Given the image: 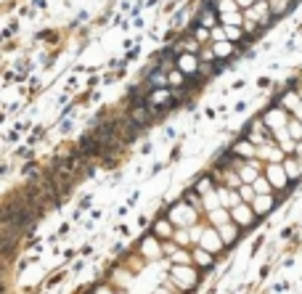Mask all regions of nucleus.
I'll return each mask as SVG.
<instances>
[{
    "label": "nucleus",
    "instance_id": "obj_1",
    "mask_svg": "<svg viewBox=\"0 0 302 294\" xmlns=\"http://www.w3.org/2000/svg\"><path fill=\"white\" fill-rule=\"evenodd\" d=\"M265 125L273 130V135L281 133V130H286L289 127V119H286V112L284 109H270V112L265 114Z\"/></svg>",
    "mask_w": 302,
    "mask_h": 294
},
{
    "label": "nucleus",
    "instance_id": "obj_2",
    "mask_svg": "<svg viewBox=\"0 0 302 294\" xmlns=\"http://www.w3.org/2000/svg\"><path fill=\"white\" fill-rule=\"evenodd\" d=\"M265 178L270 180V186H273V188H284L286 183H289V172L284 170V164H268Z\"/></svg>",
    "mask_w": 302,
    "mask_h": 294
},
{
    "label": "nucleus",
    "instance_id": "obj_3",
    "mask_svg": "<svg viewBox=\"0 0 302 294\" xmlns=\"http://www.w3.org/2000/svg\"><path fill=\"white\" fill-rule=\"evenodd\" d=\"M254 209L252 207H247V204H236L233 209H231V220L236 225H252L254 223Z\"/></svg>",
    "mask_w": 302,
    "mask_h": 294
},
{
    "label": "nucleus",
    "instance_id": "obj_4",
    "mask_svg": "<svg viewBox=\"0 0 302 294\" xmlns=\"http://www.w3.org/2000/svg\"><path fill=\"white\" fill-rule=\"evenodd\" d=\"M239 178H241L244 183H254V180L260 178V167H257L254 162H247V164L239 170Z\"/></svg>",
    "mask_w": 302,
    "mask_h": 294
},
{
    "label": "nucleus",
    "instance_id": "obj_5",
    "mask_svg": "<svg viewBox=\"0 0 302 294\" xmlns=\"http://www.w3.org/2000/svg\"><path fill=\"white\" fill-rule=\"evenodd\" d=\"M270 207H273V196H270V194H257V196H254V204H252V209H254L257 215L268 212Z\"/></svg>",
    "mask_w": 302,
    "mask_h": 294
},
{
    "label": "nucleus",
    "instance_id": "obj_6",
    "mask_svg": "<svg viewBox=\"0 0 302 294\" xmlns=\"http://www.w3.org/2000/svg\"><path fill=\"white\" fill-rule=\"evenodd\" d=\"M173 220H175V223H191V220H194V212H191V209H188L186 204H178V207L173 209Z\"/></svg>",
    "mask_w": 302,
    "mask_h": 294
},
{
    "label": "nucleus",
    "instance_id": "obj_7",
    "mask_svg": "<svg viewBox=\"0 0 302 294\" xmlns=\"http://www.w3.org/2000/svg\"><path fill=\"white\" fill-rule=\"evenodd\" d=\"M239 157H257V149H254V143L252 141H241V143H236V149H233Z\"/></svg>",
    "mask_w": 302,
    "mask_h": 294
},
{
    "label": "nucleus",
    "instance_id": "obj_8",
    "mask_svg": "<svg viewBox=\"0 0 302 294\" xmlns=\"http://www.w3.org/2000/svg\"><path fill=\"white\" fill-rule=\"evenodd\" d=\"M252 188H254V194H270V191H273L270 180H268V178H262V175L252 183Z\"/></svg>",
    "mask_w": 302,
    "mask_h": 294
},
{
    "label": "nucleus",
    "instance_id": "obj_9",
    "mask_svg": "<svg viewBox=\"0 0 302 294\" xmlns=\"http://www.w3.org/2000/svg\"><path fill=\"white\" fill-rule=\"evenodd\" d=\"M236 233H239V228H236V225H228V223L220 225V238H223V241H236Z\"/></svg>",
    "mask_w": 302,
    "mask_h": 294
},
{
    "label": "nucleus",
    "instance_id": "obj_10",
    "mask_svg": "<svg viewBox=\"0 0 302 294\" xmlns=\"http://www.w3.org/2000/svg\"><path fill=\"white\" fill-rule=\"evenodd\" d=\"M286 130H289V135L294 138V141H302V122H299L297 117L289 119V127H286Z\"/></svg>",
    "mask_w": 302,
    "mask_h": 294
},
{
    "label": "nucleus",
    "instance_id": "obj_11",
    "mask_svg": "<svg viewBox=\"0 0 302 294\" xmlns=\"http://www.w3.org/2000/svg\"><path fill=\"white\" fill-rule=\"evenodd\" d=\"M220 244H223V238L215 236V231H207L204 233V246H207V249H218Z\"/></svg>",
    "mask_w": 302,
    "mask_h": 294
},
{
    "label": "nucleus",
    "instance_id": "obj_12",
    "mask_svg": "<svg viewBox=\"0 0 302 294\" xmlns=\"http://www.w3.org/2000/svg\"><path fill=\"white\" fill-rule=\"evenodd\" d=\"M178 64H181V69L188 72V75L196 72V59H194V56H181V59H178Z\"/></svg>",
    "mask_w": 302,
    "mask_h": 294
},
{
    "label": "nucleus",
    "instance_id": "obj_13",
    "mask_svg": "<svg viewBox=\"0 0 302 294\" xmlns=\"http://www.w3.org/2000/svg\"><path fill=\"white\" fill-rule=\"evenodd\" d=\"M218 196H220V201H223L225 207H236V204H241L239 196H236V194H228V191H218Z\"/></svg>",
    "mask_w": 302,
    "mask_h": 294
},
{
    "label": "nucleus",
    "instance_id": "obj_14",
    "mask_svg": "<svg viewBox=\"0 0 302 294\" xmlns=\"http://www.w3.org/2000/svg\"><path fill=\"white\" fill-rule=\"evenodd\" d=\"M175 275H178V281H181V283H188V286H191V283H194V270H186V268H175Z\"/></svg>",
    "mask_w": 302,
    "mask_h": 294
},
{
    "label": "nucleus",
    "instance_id": "obj_15",
    "mask_svg": "<svg viewBox=\"0 0 302 294\" xmlns=\"http://www.w3.org/2000/svg\"><path fill=\"white\" fill-rule=\"evenodd\" d=\"M218 11L220 14H233V11H239V3H236V0H220Z\"/></svg>",
    "mask_w": 302,
    "mask_h": 294
},
{
    "label": "nucleus",
    "instance_id": "obj_16",
    "mask_svg": "<svg viewBox=\"0 0 302 294\" xmlns=\"http://www.w3.org/2000/svg\"><path fill=\"white\" fill-rule=\"evenodd\" d=\"M154 231H157V236H173V228H170V223H167V220H159V223L154 225Z\"/></svg>",
    "mask_w": 302,
    "mask_h": 294
},
{
    "label": "nucleus",
    "instance_id": "obj_17",
    "mask_svg": "<svg viewBox=\"0 0 302 294\" xmlns=\"http://www.w3.org/2000/svg\"><path fill=\"white\" fill-rule=\"evenodd\" d=\"M284 170L289 172V178H297L299 172H302V170H299V162H297V159H289V162H284Z\"/></svg>",
    "mask_w": 302,
    "mask_h": 294
},
{
    "label": "nucleus",
    "instance_id": "obj_18",
    "mask_svg": "<svg viewBox=\"0 0 302 294\" xmlns=\"http://www.w3.org/2000/svg\"><path fill=\"white\" fill-rule=\"evenodd\" d=\"M231 51H233L231 43H218V45H215V56H228Z\"/></svg>",
    "mask_w": 302,
    "mask_h": 294
},
{
    "label": "nucleus",
    "instance_id": "obj_19",
    "mask_svg": "<svg viewBox=\"0 0 302 294\" xmlns=\"http://www.w3.org/2000/svg\"><path fill=\"white\" fill-rule=\"evenodd\" d=\"M244 201H254V196H257V194H254V188L252 186H241V194H239Z\"/></svg>",
    "mask_w": 302,
    "mask_h": 294
},
{
    "label": "nucleus",
    "instance_id": "obj_20",
    "mask_svg": "<svg viewBox=\"0 0 302 294\" xmlns=\"http://www.w3.org/2000/svg\"><path fill=\"white\" fill-rule=\"evenodd\" d=\"M133 119H135V122H146V119H148V112H146V109H135V112H133Z\"/></svg>",
    "mask_w": 302,
    "mask_h": 294
},
{
    "label": "nucleus",
    "instance_id": "obj_21",
    "mask_svg": "<svg viewBox=\"0 0 302 294\" xmlns=\"http://www.w3.org/2000/svg\"><path fill=\"white\" fill-rule=\"evenodd\" d=\"M196 188H199V194H212V183L210 180H199V186H196Z\"/></svg>",
    "mask_w": 302,
    "mask_h": 294
},
{
    "label": "nucleus",
    "instance_id": "obj_22",
    "mask_svg": "<svg viewBox=\"0 0 302 294\" xmlns=\"http://www.w3.org/2000/svg\"><path fill=\"white\" fill-rule=\"evenodd\" d=\"M225 35H228L231 40H236V38H241V30L239 27H225Z\"/></svg>",
    "mask_w": 302,
    "mask_h": 294
},
{
    "label": "nucleus",
    "instance_id": "obj_23",
    "mask_svg": "<svg viewBox=\"0 0 302 294\" xmlns=\"http://www.w3.org/2000/svg\"><path fill=\"white\" fill-rule=\"evenodd\" d=\"M294 154H297V157L302 159V141H297V146H294Z\"/></svg>",
    "mask_w": 302,
    "mask_h": 294
}]
</instances>
